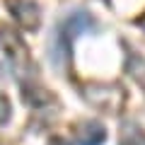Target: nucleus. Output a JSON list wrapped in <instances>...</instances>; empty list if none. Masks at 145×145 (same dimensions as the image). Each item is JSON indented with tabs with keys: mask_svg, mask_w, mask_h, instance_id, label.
<instances>
[{
	"mask_svg": "<svg viewBox=\"0 0 145 145\" xmlns=\"http://www.w3.org/2000/svg\"><path fill=\"white\" fill-rule=\"evenodd\" d=\"M85 97L94 104L102 106L104 111H119V106L123 104V89L116 85H87L85 87Z\"/></svg>",
	"mask_w": 145,
	"mask_h": 145,
	"instance_id": "obj_1",
	"label": "nucleus"
},
{
	"mask_svg": "<svg viewBox=\"0 0 145 145\" xmlns=\"http://www.w3.org/2000/svg\"><path fill=\"white\" fill-rule=\"evenodd\" d=\"M7 10L12 12V17H15L27 31L39 29L41 10H39V5H36L34 0H7Z\"/></svg>",
	"mask_w": 145,
	"mask_h": 145,
	"instance_id": "obj_2",
	"label": "nucleus"
},
{
	"mask_svg": "<svg viewBox=\"0 0 145 145\" xmlns=\"http://www.w3.org/2000/svg\"><path fill=\"white\" fill-rule=\"evenodd\" d=\"M92 29H94V22H92V17H89L87 12H82V10H75V12H70V15L65 17V22L61 24V34L65 36L68 41H70L72 36L85 34V31H92Z\"/></svg>",
	"mask_w": 145,
	"mask_h": 145,
	"instance_id": "obj_3",
	"label": "nucleus"
},
{
	"mask_svg": "<svg viewBox=\"0 0 145 145\" xmlns=\"http://www.w3.org/2000/svg\"><path fill=\"white\" fill-rule=\"evenodd\" d=\"M106 140V131L99 121H82L78 126V143L80 145H102Z\"/></svg>",
	"mask_w": 145,
	"mask_h": 145,
	"instance_id": "obj_4",
	"label": "nucleus"
},
{
	"mask_svg": "<svg viewBox=\"0 0 145 145\" xmlns=\"http://www.w3.org/2000/svg\"><path fill=\"white\" fill-rule=\"evenodd\" d=\"M119 145H145V135L140 133V128L135 123H123L119 133Z\"/></svg>",
	"mask_w": 145,
	"mask_h": 145,
	"instance_id": "obj_5",
	"label": "nucleus"
},
{
	"mask_svg": "<svg viewBox=\"0 0 145 145\" xmlns=\"http://www.w3.org/2000/svg\"><path fill=\"white\" fill-rule=\"evenodd\" d=\"M10 111H12L10 99H7L5 94H0V123H5V121L10 119Z\"/></svg>",
	"mask_w": 145,
	"mask_h": 145,
	"instance_id": "obj_6",
	"label": "nucleus"
},
{
	"mask_svg": "<svg viewBox=\"0 0 145 145\" xmlns=\"http://www.w3.org/2000/svg\"><path fill=\"white\" fill-rule=\"evenodd\" d=\"M46 145H68V140H63L61 135H53V138H48Z\"/></svg>",
	"mask_w": 145,
	"mask_h": 145,
	"instance_id": "obj_7",
	"label": "nucleus"
},
{
	"mask_svg": "<svg viewBox=\"0 0 145 145\" xmlns=\"http://www.w3.org/2000/svg\"><path fill=\"white\" fill-rule=\"evenodd\" d=\"M138 24H140V27L145 29V17H140V20H138Z\"/></svg>",
	"mask_w": 145,
	"mask_h": 145,
	"instance_id": "obj_8",
	"label": "nucleus"
}]
</instances>
